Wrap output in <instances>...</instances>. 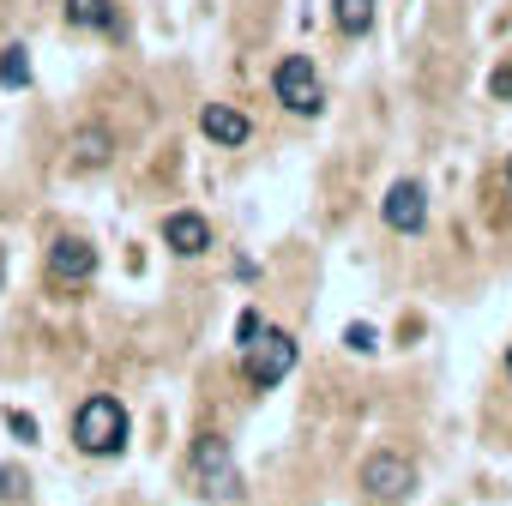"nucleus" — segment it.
I'll return each mask as SVG.
<instances>
[{"label": "nucleus", "mask_w": 512, "mask_h": 506, "mask_svg": "<svg viewBox=\"0 0 512 506\" xmlns=\"http://www.w3.org/2000/svg\"><path fill=\"white\" fill-rule=\"evenodd\" d=\"M127 434H133L127 404L109 398V392H91V398L73 410V446H79L85 458H115V452H127Z\"/></svg>", "instance_id": "obj_1"}, {"label": "nucleus", "mask_w": 512, "mask_h": 506, "mask_svg": "<svg viewBox=\"0 0 512 506\" xmlns=\"http://www.w3.org/2000/svg\"><path fill=\"white\" fill-rule=\"evenodd\" d=\"M296 362H302V344H296V332H284V326H266L260 338L241 350V374H247V386H253V392L284 386Z\"/></svg>", "instance_id": "obj_2"}, {"label": "nucleus", "mask_w": 512, "mask_h": 506, "mask_svg": "<svg viewBox=\"0 0 512 506\" xmlns=\"http://www.w3.org/2000/svg\"><path fill=\"white\" fill-rule=\"evenodd\" d=\"M362 494L374 506H404L416 494V458L404 446H380L362 458Z\"/></svg>", "instance_id": "obj_3"}, {"label": "nucleus", "mask_w": 512, "mask_h": 506, "mask_svg": "<svg viewBox=\"0 0 512 506\" xmlns=\"http://www.w3.org/2000/svg\"><path fill=\"white\" fill-rule=\"evenodd\" d=\"M187 470H193V488L205 500H235L241 494V470H235V452L223 434H199L193 452H187Z\"/></svg>", "instance_id": "obj_4"}, {"label": "nucleus", "mask_w": 512, "mask_h": 506, "mask_svg": "<svg viewBox=\"0 0 512 506\" xmlns=\"http://www.w3.org/2000/svg\"><path fill=\"white\" fill-rule=\"evenodd\" d=\"M272 97H278L290 115L314 121V115L326 109V85H320V67H314L308 55H284V61L272 67Z\"/></svg>", "instance_id": "obj_5"}, {"label": "nucleus", "mask_w": 512, "mask_h": 506, "mask_svg": "<svg viewBox=\"0 0 512 506\" xmlns=\"http://www.w3.org/2000/svg\"><path fill=\"white\" fill-rule=\"evenodd\" d=\"M380 223H386L392 235H422V229H428V187H422L416 175L392 181L386 199H380Z\"/></svg>", "instance_id": "obj_6"}, {"label": "nucleus", "mask_w": 512, "mask_h": 506, "mask_svg": "<svg viewBox=\"0 0 512 506\" xmlns=\"http://www.w3.org/2000/svg\"><path fill=\"white\" fill-rule=\"evenodd\" d=\"M43 266H49V284L79 290V284H91V278H97V247H91L85 235H55Z\"/></svg>", "instance_id": "obj_7"}, {"label": "nucleus", "mask_w": 512, "mask_h": 506, "mask_svg": "<svg viewBox=\"0 0 512 506\" xmlns=\"http://www.w3.org/2000/svg\"><path fill=\"white\" fill-rule=\"evenodd\" d=\"M199 133H205L211 145H223V151H241V145L253 139V121H247L235 103H205V109H199Z\"/></svg>", "instance_id": "obj_8"}, {"label": "nucleus", "mask_w": 512, "mask_h": 506, "mask_svg": "<svg viewBox=\"0 0 512 506\" xmlns=\"http://www.w3.org/2000/svg\"><path fill=\"white\" fill-rule=\"evenodd\" d=\"M163 247L181 253V260H199V253H211V223L199 211H169L163 217Z\"/></svg>", "instance_id": "obj_9"}, {"label": "nucleus", "mask_w": 512, "mask_h": 506, "mask_svg": "<svg viewBox=\"0 0 512 506\" xmlns=\"http://www.w3.org/2000/svg\"><path fill=\"white\" fill-rule=\"evenodd\" d=\"M61 13L73 31H91V37H121V7L115 0H61Z\"/></svg>", "instance_id": "obj_10"}, {"label": "nucleus", "mask_w": 512, "mask_h": 506, "mask_svg": "<svg viewBox=\"0 0 512 506\" xmlns=\"http://www.w3.org/2000/svg\"><path fill=\"white\" fill-rule=\"evenodd\" d=\"M67 163H73V169H109V163H115V133H109L103 121L79 127L73 145H67Z\"/></svg>", "instance_id": "obj_11"}, {"label": "nucleus", "mask_w": 512, "mask_h": 506, "mask_svg": "<svg viewBox=\"0 0 512 506\" xmlns=\"http://www.w3.org/2000/svg\"><path fill=\"white\" fill-rule=\"evenodd\" d=\"M332 31L338 37H368L374 31V0H332Z\"/></svg>", "instance_id": "obj_12"}, {"label": "nucleus", "mask_w": 512, "mask_h": 506, "mask_svg": "<svg viewBox=\"0 0 512 506\" xmlns=\"http://www.w3.org/2000/svg\"><path fill=\"white\" fill-rule=\"evenodd\" d=\"M25 85H31V49L7 43L0 49V91H25Z\"/></svg>", "instance_id": "obj_13"}, {"label": "nucleus", "mask_w": 512, "mask_h": 506, "mask_svg": "<svg viewBox=\"0 0 512 506\" xmlns=\"http://www.w3.org/2000/svg\"><path fill=\"white\" fill-rule=\"evenodd\" d=\"M25 494H31V476L19 464H0V506H19Z\"/></svg>", "instance_id": "obj_14"}, {"label": "nucleus", "mask_w": 512, "mask_h": 506, "mask_svg": "<svg viewBox=\"0 0 512 506\" xmlns=\"http://www.w3.org/2000/svg\"><path fill=\"white\" fill-rule=\"evenodd\" d=\"M344 350H350V356H374V350H380V332H374L368 320H356V326L344 332Z\"/></svg>", "instance_id": "obj_15"}, {"label": "nucleus", "mask_w": 512, "mask_h": 506, "mask_svg": "<svg viewBox=\"0 0 512 506\" xmlns=\"http://www.w3.org/2000/svg\"><path fill=\"white\" fill-rule=\"evenodd\" d=\"M266 332V320H260V308H241V320H235V350H247L253 338Z\"/></svg>", "instance_id": "obj_16"}, {"label": "nucleus", "mask_w": 512, "mask_h": 506, "mask_svg": "<svg viewBox=\"0 0 512 506\" xmlns=\"http://www.w3.org/2000/svg\"><path fill=\"white\" fill-rule=\"evenodd\" d=\"M488 91H494V103H512V61H500L488 73Z\"/></svg>", "instance_id": "obj_17"}, {"label": "nucleus", "mask_w": 512, "mask_h": 506, "mask_svg": "<svg viewBox=\"0 0 512 506\" xmlns=\"http://www.w3.org/2000/svg\"><path fill=\"white\" fill-rule=\"evenodd\" d=\"M7 428H13V434H19L25 446L37 440V416H25V410H7Z\"/></svg>", "instance_id": "obj_18"}, {"label": "nucleus", "mask_w": 512, "mask_h": 506, "mask_svg": "<svg viewBox=\"0 0 512 506\" xmlns=\"http://www.w3.org/2000/svg\"><path fill=\"white\" fill-rule=\"evenodd\" d=\"M500 175H506V193H512V151H506V169H500Z\"/></svg>", "instance_id": "obj_19"}, {"label": "nucleus", "mask_w": 512, "mask_h": 506, "mask_svg": "<svg viewBox=\"0 0 512 506\" xmlns=\"http://www.w3.org/2000/svg\"><path fill=\"white\" fill-rule=\"evenodd\" d=\"M0 284H7V247H0Z\"/></svg>", "instance_id": "obj_20"}, {"label": "nucleus", "mask_w": 512, "mask_h": 506, "mask_svg": "<svg viewBox=\"0 0 512 506\" xmlns=\"http://www.w3.org/2000/svg\"><path fill=\"white\" fill-rule=\"evenodd\" d=\"M506 380H512V350H506Z\"/></svg>", "instance_id": "obj_21"}]
</instances>
